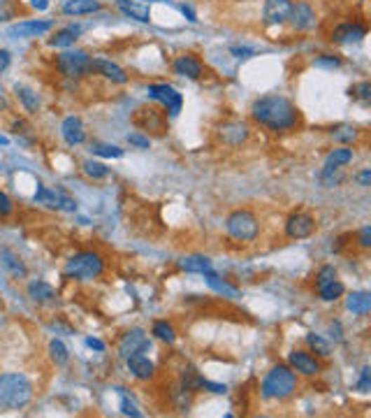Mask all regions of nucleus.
<instances>
[{
    "label": "nucleus",
    "instance_id": "obj_2",
    "mask_svg": "<svg viewBox=\"0 0 371 418\" xmlns=\"http://www.w3.org/2000/svg\"><path fill=\"white\" fill-rule=\"evenodd\" d=\"M33 400V384L19 372L0 374V407L3 409H24Z\"/></svg>",
    "mask_w": 371,
    "mask_h": 418
},
{
    "label": "nucleus",
    "instance_id": "obj_54",
    "mask_svg": "<svg viewBox=\"0 0 371 418\" xmlns=\"http://www.w3.org/2000/svg\"><path fill=\"white\" fill-rule=\"evenodd\" d=\"M0 107H3V110L10 107V105H7V98H5V91H3V86H0Z\"/></svg>",
    "mask_w": 371,
    "mask_h": 418
},
{
    "label": "nucleus",
    "instance_id": "obj_8",
    "mask_svg": "<svg viewBox=\"0 0 371 418\" xmlns=\"http://www.w3.org/2000/svg\"><path fill=\"white\" fill-rule=\"evenodd\" d=\"M33 202L44 204V207L56 209V211H77V200H74L70 193H65L63 188L40 186L37 188V193L33 195Z\"/></svg>",
    "mask_w": 371,
    "mask_h": 418
},
{
    "label": "nucleus",
    "instance_id": "obj_39",
    "mask_svg": "<svg viewBox=\"0 0 371 418\" xmlns=\"http://www.w3.org/2000/svg\"><path fill=\"white\" fill-rule=\"evenodd\" d=\"M21 12V5L17 0H0V21H10Z\"/></svg>",
    "mask_w": 371,
    "mask_h": 418
},
{
    "label": "nucleus",
    "instance_id": "obj_21",
    "mask_svg": "<svg viewBox=\"0 0 371 418\" xmlns=\"http://www.w3.org/2000/svg\"><path fill=\"white\" fill-rule=\"evenodd\" d=\"M128 370H130V374L135 379H140V381H149V379L156 377V365L151 363L144 353H133L126 358Z\"/></svg>",
    "mask_w": 371,
    "mask_h": 418
},
{
    "label": "nucleus",
    "instance_id": "obj_9",
    "mask_svg": "<svg viewBox=\"0 0 371 418\" xmlns=\"http://www.w3.org/2000/svg\"><path fill=\"white\" fill-rule=\"evenodd\" d=\"M316 218L309 211H295L285 221V235L290 240H309L316 233Z\"/></svg>",
    "mask_w": 371,
    "mask_h": 418
},
{
    "label": "nucleus",
    "instance_id": "obj_51",
    "mask_svg": "<svg viewBox=\"0 0 371 418\" xmlns=\"http://www.w3.org/2000/svg\"><path fill=\"white\" fill-rule=\"evenodd\" d=\"M181 12H184V17L191 21V24H195V21H198V14H195V10L191 5H181Z\"/></svg>",
    "mask_w": 371,
    "mask_h": 418
},
{
    "label": "nucleus",
    "instance_id": "obj_36",
    "mask_svg": "<svg viewBox=\"0 0 371 418\" xmlns=\"http://www.w3.org/2000/svg\"><path fill=\"white\" fill-rule=\"evenodd\" d=\"M306 346L311 348V353L321 355V358H328V355H330V344L321 337V334H316V332H309L306 334Z\"/></svg>",
    "mask_w": 371,
    "mask_h": 418
},
{
    "label": "nucleus",
    "instance_id": "obj_18",
    "mask_svg": "<svg viewBox=\"0 0 371 418\" xmlns=\"http://www.w3.org/2000/svg\"><path fill=\"white\" fill-rule=\"evenodd\" d=\"M54 28V21L49 19H28V21H19V24L10 26V35L12 37H40L44 33H49V30Z\"/></svg>",
    "mask_w": 371,
    "mask_h": 418
},
{
    "label": "nucleus",
    "instance_id": "obj_11",
    "mask_svg": "<svg viewBox=\"0 0 371 418\" xmlns=\"http://www.w3.org/2000/svg\"><path fill=\"white\" fill-rule=\"evenodd\" d=\"M288 365L295 370V374L299 377H318L321 374V360L311 355V351H304V348H295L288 355Z\"/></svg>",
    "mask_w": 371,
    "mask_h": 418
},
{
    "label": "nucleus",
    "instance_id": "obj_30",
    "mask_svg": "<svg viewBox=\"0 0 371 418\" xmlns=\"http://www.w3.org/2000/svg\"><path fill=\"white\" fill-rule=\"evenodd\" d=\"M14 93H17V98L26 107V112L35 114L37 110H40V96H37L33 89L24 86V84H14Z\"/></svg>",
    "mask_w": 371,
    "mask_h": 418
},
{
    "label": "nucleus",
    "instance_id": "obj_19",
    "mask_svg": "<svg viewBox=\"0 0 371 418\" xmlns=\"http://www.w3.org/2000/svg\"><path fill=\"white\" fill-rule=\"evenodd\" d=\"M90 72L102 74L104 79H109L114 84H128V79H130L126 74L123 67L116 65V63H112V60H107V58H93V63H90Z\"/></svg>",
    "mask_w": 371,
    "mask_h": 418
},
{
    "label": "nucleus",
    "instance_id": "obj_43",
    "mask_svg": "<svg viewBox=\"0 0 371 418\" xmlns=\"http://www.w3.org/2000/svg\"><path fill=\"white\" fill-rule=\"evenodd\" d=\"M128 142H130L133 147H137V149H149L151 147V140L147 138V135H140V133L128 135Z\"/></svg>",
    "mask_w": 371,
    "mask_h": 418
},
{
    "label": "nucleus",
    "instance_id": "obj_46",
    "mask_svg": "<svg viewBox=\"0 0 371 418\" xmlns=\"http://www.w3.org/2000/svg\"><path fill=\"white\" fill-rule=\"evenodd\" d=\"M316 65L318 67H339V65H342V58L332 56V54H325L321 58H316Z\"/></svg>",
    "mask_w": 371,
    "mask_h": 418
},
{
    "label": "nucleus",
    "instance_id": "obj_15",
    "mask_svg": "<svg viewBox=\"0 0 371 418\" xmlns=\"http://www.w3.org/2000/svg\"><path fill=\"white\" fill-rule=\"evenodd\" d=\"M290 26L295 30H299V33H306V30H313L318 24V17H316V10L311 5L306 3V0H297V3L292 5V12H290Z\"/></svg>",
    "mask_w": 371,
    "mask_h": 418
},
{
    "label": "nucleus",
    "instance_id": "obj_22",
    "mask_svg": "<svg viewBox=\"0 0 371 418\" xmlns=\"http://www.w3.org/2000/svg\"><path fill=\"white\" fill-rule=\"evenodd\" d=\"M0 268H3L12 279H24L26 277V265L21 261V256L12 249L0 251Z\"/></svg>",
    "mask_w": 371,
    "mask_h": 418
},
{
    "label": "nucleus",
    "instance_id": "obj_16",
    "mask_svg": "<svg viewBox=\"0 0 371 418\" xmlns=\"http://www.w3.org/2000/svg\"><path fill=\"white\" fill-rule=\"evenodd\" d=\"M135 126H140L142 131H156L158 135H163L168 131V121H165V112L156 107H142L135 114Z\"/></svg>",
    "mask_w": 371,
    "mask_h": 418
},
{
    "label": "nucleus",
    "instance_id": "obj_32",
    "mask_svg": "<svg viewBox=\"0 0 371 418\" xmlns=\"http://www.w3.org/2000/svg\"><path fill=\"white\" fill-rule=\"evenodd\" d=\"M207 284H209V288H214L216 293H221V295H225V298H230V300H234V298H239V291L237 288H232L228 281H223L218 275H214V270L211 272H207Z\"/></svg>",
    "mask_w": 371,
    "mask_h": 418
},
{
    "label": "nucleus",
    "instance_id": "obj_37",
    "mask_svg": "<svg viewBox=\"0 0 371 418\" xmlns=\"http://www.w3.org/2000/svg\"><path fill=\"white\" fill-rule=\"evenodd\" d=\"M121 393V414L123 416H133V418H140L142 412H140V407H137V402H135L133 395H128L123 388H119Z\"/></svg>",
    "mask_w": 371,
    "mask_h": 418
},
{
    "label": "nucleus",
    "instance_id": "obj_28",
    "mask_svg": "<svg viewBox=\"0 0 371 418\" xmlns=\"http://www.w3.org/2000/svg\"><path fill=\"white\" fill-rule=\"evenodd\" d=\"M177 265H179V270L193 272V275H207V272L214 270V265H211L207 256H186V258H181Z\"/></svg>",
    "mask_w": 371,
    "mask_h": 418
},
{
    "label": "nucleus",
    "instance_id": "obj_52",
    "mask_svg": "<svg viewBox=\"0 0 371 418\" xmlns=\"http://www.w3.org/2000/svg\"><path fill=\"white\" fill-rule=\"evenodd\" d=\"M86 346L88 348H95V351H104V341L95 339V337H86Z\"/></svg>",
    "mask_w": 371,
    "mask_h": 418
},
{
    "label": "nucleus",
    "instance_id": "obj_4",
    "mask_svg": "<svg viewBox=\"0 0 371 418\" xmlns=\"http://www.w3.org/2000/svg\"><path fill=\"white\" fill-rule=\"evenodd\" d=\"M102 272H104V258L97 251H79L63 268V275L72 281H93L97 277H102Z\"/></svg>",
    "mask_w": 371,
    "mask_h": 418
},
{
    "label": "nucleus",
    "instance_id": "obj_53",
    "mask_svg": "<svg viewBox=\"0 0 371 418\" xmlns=\"http://www.w3.org/2000/svg\"><path fill=\"white\" fill-rule=\"evenodd\" d=\"M30 5H33L37 12H42V10H47V7H49V0H33Z\"/></svg>",
    "mask_w": 371,
    "mask_h": 418
},
{
    "label": "nucleus",
    "instance_id": "obj_24",
    "mask_svg": "<svg viewBox=\"0 0 371 418\" xmlns=\"http://www.w3.org/2000/svg\"><path fill=\"white\" fill-rule=\"evenodd\" d=\"M100 10H102L100 0H65L63 3L65 17H86V14H93Z\"/></svg>",
    "mask_w": 371,
    "mask_h": 418
},
{
    "label": "nucleus",
    "instance_id": "obj_12",
    "mask_svg": "<svg viewBox=\"0 0 371 418\" xmlns=\"http://www.w3.org/2000/svg\"><path fill=\"white\" fill-rule=\"evenodd\" d=\"M365 37H367V26L362 21H344V24L332 28L330 33V40L337 44H355L362 42Z\"/></svg>",
    "mask_w": 371,
    "mask_h": 418
},
{
    "label": "nucleus",
    "instance_id": "obj_1",
    "mask_svg": "<svg viewBox=\"0 0 371 418\" xmlns=\"http://www.w3.org/2000/svg\"><path fill=\"white\" fill-rule=\"evenodd\" d=\"M251 117L255 124L271 133H290L299 126V110L283 96H262L251 105Z\"/></svg>",
    "mask_w": 371,
    "mask_h": 418
},
{
    "label": "nucleus",
    "instance_id": "obj_14",
    "mask_svg": "<svg viewBox=\"0 0 371 418\" xmlns=\"http://www.w3.org/2000/svg\"><path fill=\"white\" fill-rule=\"evenodd\" d=\"M292 0H264L262 7V21L264 26H281L290 19L292 12Z\"/></svg>",
    "mask_w": 371,
    "mask_h": 418
},
{
    "label": "nucleus",
    "instance_id": "obj_5",
    "mask_svg": "<svg viewBox=\"0 0 371 418\" xmlns=\"http://www.w3.org/2000/svg\"><path fill=\"white\" fill-rule=\"evenodd\" d=\"M225 233L232 240L248 244V242H255L257 235H260V223H257V216L251 209H234L225 218Z\"/></svg>",
    "mask_w": 371,
    "mask_h": 418
},
{
    "label": "nucleus",
    "instance_id": "obj_42",
    "mask_svg": "<svg viewBox=\"0 0 371 418\" xmlns=\"http://www.w3.org/2000/svg\"><path fill=\"white\" fill-rule=\"evenodd\" d=\"M353 96L360 98L362 103H369L371 100V84L369 81H360L358 86L353 89Z\"/></svg>",
    "mask_w": 371,
    "mask_h": 418
},
{
    "label": "nucleus",
    "instance_id": "obj_27",
    "mask_svg": "<svg viewBox=\"0 0 371 418\" xmlns=\"http://www.w3.org/2000/svg\"><path fill=\"white\" fill-rule=\"evenodd\" d=\"M84 26H67V28H60L58 33L49 40V47L54 49H65V47H72L74 42H77V37L84 33Z\"/></svg>",
    "mask_w": 371,
    "mask_h": 418
},
{
    "label": "nucleus",
    "instance_id": "obj_13",
    "mask_svg": "<svg viewBox=\"0 0 371 418\" xmlns=\"http://www.w3.org/2000/svg\"><path fill=\"white\" fill-rule=\"evenodd\" d=\"M26 293H28L30 302H33V305H37V307H51V305H56V302H58L56 288L51 286L49 281H44V279L28 281Z\"/></svg>",
    "mask_w": 371,
    "mask_h": 418
},
{
    "label": "nucleus",
    "instance_id": "obj_40",
    "mask_svg": "<svg viewBox=\"0 0 371 418\" xmlns=\"http://www.w3.org/2000/svg\"><path fill=\"white\" fill-rule=\"evenodd\" d=\"M332 138H335L337 142L351 144V142L358 140V131H355V128H351V126H339V128H335V131H332Z\"/></svg>",
    "mask_w": 371,
    "mask_h": 418
},
{
    "label": "nucleus",
    "instance_id": "obj_35",
    "mask_svg": "<svg viewBox=\"0 0 371 418\" xmlns=\"http://www.w3.org/2000/svg\"><path fill=\"white\" fill-rule=\"evenodd\" d=\"M81 170H84V174L90 179H107L109 177V167L100 161H84L81 163Z\"/></svg>",
    "mask_w": 371,
    "mask_h": 418
},
{
    "label": "nucleus",
    "instance_id": "obj_26",
    "mask_svg": "<svg viewBox=\"0 0 371 418\" xmlns=\"http://www.w3.org/2000/svg\"><path fill=\"white\" fill-rule=\"evenodd\" d=\"M346 309L355 316H367L371 311V293L355 291L346 295Z\"/></svg>",
    "mask_w": 371,
    "mask_h": 418
},
{
    "label": "nucleus",
    "instance_id": "obj_25",
    "mask_svg": "<svg viewBox=\"0 0 371 418\" xmlns=\"http://www.w3.org/2000/svg\"><path fill=\"white\" fill-rule=\"evenodd\" d=\"M114 3L121 10V14H126V17L140 21V24H149L151 21V10L147 5L137 3V0H114Z\"/></svg>",
    "mask_w": 371,
    "mask_h": 418
},
{
    "label": "nucleus",
    "instance_id": "obj_7",
    "mask_svg": "<svg viewBox=\"0 0 371 418\" xmlns=\"http://www.w3.org/2000/svg\"><path fill=\"white\" fill-rule=\"evenodd\" d=\"M147 96H149V100L161 103L172 119L179 117L181 107H184V96H181L174 86H170V84H151L147 89Z\"/></svg>",
    "mask_w": 371,
    "mask_h": 418
},
{
    "label": "nucleus",
    "instance_id": "obj_38",
    "mask_svg": "<svg viewBox=\"0 0 371 418\" xmlns=\"http://www.w3.org/2000/svg\"><path fill=\"white\" fill-rule=\"evenodd\" d=\"M90 151H93L95 156H102V158H121L123 156V149H119L116 144H102V142L90 144Z\"/></svg>",
    "mask_w": 371,
    "mask_h": 418
},
{
    "label": "nucleus",
    "instance_id": "obj_49",
    "mask_svg": "<svg viewBox=\"0 0 371 418\" xmlns=\"http://www.w3.org/2000/svg\"><path fill=\"white\" fill-rule=\"evenodd\" d=\"M353 179L358 181V184H360L362 188H369V186H371V167H367V170H362L360 174H355Z\"/></svg>",
    "mask_w": 371,
    "mask_h": 418
},
{
    "label": "nucleus",
    "instance_id": "obj_23",
    "mask_svg": "<svg viewBox=\"0 0 371 418\" xmlns=\"http://www.w3.org/2000/svg\"><path fill=\"white\" fill-rule=\"evenodd\" d=\"M221 140L225 144H232V147H239L241 142L248 140V126L244 121H228L221 126Z\"/></svg>",
    "mask_w": 371,
    "mask_h": 418
},
{
    "label": "nucleus",
    "instance_id": "obj_6",
    "mask_svg": "<svg viewBox=\"0 0 371 418\" xmlns=\"http://www.w3.org/2000/svg\"><path fill=\"white\" fill-rule=\"evenodd\" d=\"M90 63H93V56H88L84 49H67L56 56V70L67 79H81L86 74H93Z\"/></svg>",
    "mask_w": 371,
    "mask_h": 418
},
{
    "label": "nucleus",
    "instance_id": "obj_20",
    "mask_svg": "<svg viewBox=\"0 0 371 418\" xmlns=\"http://www.w3.org/2000/svg\"><path fill=\"white\" fill-rule=\"evenodd\" d=\"M60 135H63V140L70 144V147H79V144L86 142V128H84V121L79 117H67L63 121V126H60Z\"/></svg>",
    "mask_w": 371,
    "mask_h": 418
},
{
    "label": "nucleus",
    "instance_id": "obj_41",
    "mask_svg": "<svg viewBox=\"0 0 371 418\" xmlns=\"http://www.w3.org/2000/svg\"><path fill=\"white\" fill-rule=\"evenodd\" d=\"M335 279H339L335 265H323V268L318 270V275H316V288L323 286V284H328V281H335Z\"/></svg>",
    "mask_w": 371,
    "mask_h": 418
},
{
    "label": "nucleus",
    "instance_id": "obj_31",
    "mask_svg": "<svg viewBox=\"0 0 371 418\" xmlns=\"http://www.w3.org/2000/svg\"><path fill=\"white\" fill-rule=\"evenodd\" d=\"M316 291H318V295H321L323 302H337V300L346 293V288H344L342 281L335 279V281H328V284L318 286Z\"/></svg>",
    "mask_w": 371,
    "mask_h": 418
},
{
    "label": "nucleus",
    "instance_id": "obj_48",
    "mask_svg": "<svg viewBox=\"0 0 371 418\" xmlns=\"http://www.w3.org/2000/svg\"><path fill=\"white\" fill-rule=\"evenodd\" d=\"M230 54L234 56V58H251V56H255L257 51L255 49H251V47H232L230 49Z\"/></svg>",
    "mask_w": 371,
    "mask_h": 418
},
{
    "label": "nucleus",
    "instance_id": "obj_47",
    "mask_svg": "<svg viewBox=\"0 0 371 418\" xmlns=\"http://www.w3.org/2000/svg\"><path fill=\"white\" fill-rule=\"evenodd\" d=\"M358 391H360V393H369V391H371V370H369V367L362 370L360 381H358Z\"/></svg>",
    "mask_w": 371,
    "mask_h": 418
},
{
    "label": "nucleus",
    "instance_id": "obj_17",
    "mask_svg": "<svg viewBox=\"0 0 371 418\" xmlns=\"http://www.w3.org/2000/svg\"><path fill=\"white\" fill-rule=\"evenodd\" d=\"M172 70H174V74H179V77H184V79H200L204 72V65L195 54H181L174 58Z\"/></svg>",
    "mask_w": 371,
    "mask_h": 418
},
{
    "label": "nucleus",
    "instance_id": "obj_34",
    "mask_svg": "<svg viewBox=\"0 0 371 418\" xmlns=\"http://www.w3.org/2000/svg\"><path fill=\"white\" fill-rule=\"evenodd\" d=\"M49 355H51V360L58 365V367H63V365H67V360H70V351H67V346L60 339H51L49 341Z\"/></svg>",
    "mask_w": 371,
    "mask_h": 418
},
{
    "label": "nucleus",
    "instance_id": "obj_44",
    "mask_svg": "<svg viewBox=\"0 0 371 418\" xmlns=\"http://www.w3.org/2000/svg\"><path fill=\"white\" fill-rule=\"evenodd\" d=\"M358 244L362 249H371V226H362L358 230Z\"/></svg>",
    "mask_w": 371,
    "mask_h": 418
},
{
    "label": "nucleus",
    "instance_id": "obj_45",
    "mask_svg": "<svg viewBox=\"0 0 371 418\" xmlns=\"http://www.w3.org/2000/svg\"><path fill=\"white\" fill-rule=\"evenodd\" d=\"M12 211H14V202L5 191H0V216H10Z\"/></svg>",
    "mask_w": 371,
    "mask_h": 418
},
{
    "label": "nucleus",
    "instance_id": "obj_29",
    "mask_svg": "<svg viewBox=\"0 0 371 418\" xmlns=\"http://www.w3.org/2000/svg\"><path fill=\"white\" fill-rule=\"evenodd\" d=\"M353 149H348V147H339V149H332L328 158H325V167L323 170H342L344 165L348 163H353Z\"/></svg>",
    "mask_w": 371,
    "mask_h": 418
},
{
    "label": "nucleus",
    "instance_id": "obj_33",
    "mask_svg": "<svg viewBox=\"0 0 371 418\" xmlns=\"http://www.w3.org/2000/svg\"><path fill=\"white\" fill-rule=\"evenodd\" d=\"M151 334H154L156 339L165 341V344H174V339H177V330H174V325L168 321H156L154 328H151Z\"/></svg>",
    "mask_w": 371,
    "mask_h": 418
},
{
    "label": "nucleus",
    "instance_id": "obj_10",
    "mask_svg": "<svg viewBox=\"0 0 371 418\" xmlns=\"http://www.w3.org/2000/svg\"><path fill=\"white\" fill-rule=\"evenodd\" d=\"M151 351V339H149V334L144 332L142 328H133V330H128L123 337H121L119 341V355L121 358H128V355H133V353H147Z\"/></svg>",
    "mask_w": 371,
    "mask_h": 418
},
{
    "label": "nucleus",
    "instance_id": "obj_50",
    "mask_svg": "<svg viewBox=\"0 0 371 418\" xmlns=\"http://www.w3.org/2000/svg\"><path fill=\"white\" fill-rule=\"evenodd\" d=\"M10 60H12V56H10V51L7 49H0V74H3L7 67H10Z\"/></svg>",
    "mask_w": 371,
    "mask_h": 418
},
{
    "label": "nucleus",
    "instance_id": "obj_3",
    "mask_svg": "<svg viewBox=\"0 0 371 418\" xmlns=\"http://www.w3.org/2000/svg\"><path fill=\"white\" fill-rule=\"evenodd\" d=\"M297 391V374L290 365H274L262 379L260 395L262 400H285Z\"/></svg>",
    "mask_w": 371,
    "mask_h": 418
}]
</instances>
